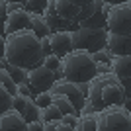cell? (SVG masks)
<instances>
[{"label":"cell","mask_w":131,"mask_h":131,"mask_svg":"<svg viewBox=\"0 0 131 131\" xmlns=\"http://www.w3.org/2000/svg\"><path fill=\"white\" fill-rule=\"evenodd\" d=\"M4 59L8 65L29 71L33 67L41 65L43 51L39 45V39L31 29H22L18 33L4 37Z\"/></svg>","instance_id":"1"},{"label":"cell","mask_w":131,"mask_h":131,"mask_svg":"<svg viewBox=\"0 0 131 131\" xmlns=\"http://www.w3.org/2000/svg\"><path fill=\"white\" fill-rule=\"evenodd\" d=\"M61 74L69 82H90L96 77V65H94L90 53L80 49H72L65 57H61Z\"/></svg>","instance_id":"2"},{"label":"cell","mask_w":131,"mask_h":131,"mask_svg":"<svg viewBox=\"0 0 131 131\" xmlns=\"http://www.w3.org/2000/svg\"><path fill=\"white\" fill-rule=\"evenodd\" d=\"M94 115L96 131H131V114L123 106H106Z\"/></svg>","instance_id":"3"},{"label":"cell","mask_w":131,"mask_h":131,"mask_svg":"<svg viewBox=\"0 0 131 131\" xmlns=\"http://www.w3.org/2000/svg\"><path fill=\"white\" fill-rule=\"evenodd\" d=\"M72 33V47L86 53H96V51L106 47V27H78Z\"/></svg>","instance_id":"4"},{"label":"cell","mask_w":131,"mask_h":131,"mask_svg":"<svg viewBox=\"0 0 131 131\" xmlns=\"http://www.w3.org/2000/svg\"><path fill=\"white\" fill-rule=\"evenodd\" d=\"M106 26L108 33L115 35H131V2H121V4H112L106 12Z\"/></svg>","instance_id":"5"},{"label":"cell","mask_w":131,"mask_h":131,"mask_svg":"<svg viewBox=\"0 0 131 131\" xmlns=\"http://www.w3.org/2000/svg\"><path fill=\"white\" fill-rule=\"evenodd\" d=\"M57 80L55 78V72H51L49 69H45L43 65H37L27 71L26 82L29 84V88L37 90V92H49L51 84Z\"/></svg>","instance_id":"6"},{"label":"cell","mask_w":131,"mask_h":131,"mask_svg":"<svg viewBox=\"0 0 131 131\" xmlns=\"http://www.w3.org/2000/svg\"><path fill=\"white\" fill-rule=\"evenodd\" d=\"M49 94H51V96H53V94H63V96H67V98L71 100V104L74 106L77 114H78V110L84 106V102H86V98H84V96L78 92L77 84H74V82L65 80V78L55 80L53 84H51V88H49Z\"/></svg>","instance_id":"7"},{"label":"cell","mask_w":131,"mask_h":131,"mask_svg":"<svg viewBox=\"0 0 131 131\" xmlns=\"http://www.w3.org/2000/svg\"><path fill=\"white\" fill-rule=\"evenodd\" d=\"M49 49L53 55L57 57H65L67 53H71L74 47H72V33L63 29V31H57V33H51L49 35Z\"/></svg>","instance_id":"8"},{"label":"cell","mask_w":131,"mask_h":131,"mask_svg":"<svg viewBox=\"0 0 131 131\" xmlns=\"http://www.w3.org/2000/svg\"><path fill=\"white\" fill-rule=\"evenodd\" d=\"M53 10L63 22L72 24L77 22L78 14H80V2H77V0H53Z\"/></svg>","instance_id":"9"},{"label":"cell","mask_w":131,"mask_h":131,"mask_svg":"<svg viewBox=\"0 0 131 131\" xmlns=\"http://www.w3.org/2000/svg\"><path fill=\"white\" fill-rule=\"evenodd\" d=\"M22 29H29V14L26 10H18L14 14H8L4 20V37L18 33Z\"/></svg>","instance_id":"10"},{"label":"cell","mask_w":131,"mask_h":131,"mask_svg":"<svg viewBox=\"0 0 131 131\" xmlns=\"http://www.w3.org/2000/svg\"><path fill=\"white\" fill-rule=\"evenodd\" d=\"M106 49L110 53L117 57V55H129L131 53V35H115V33H108L106 35Z\"/></svg>","instance_id":"11"},{"label":"cell","mask_w":131,"mask_h":131,"mask_svg":"<svg viewBox=\"0 0 131 131\" xmlns=\"http://www.w3.org/2000/svg\"><path fill=\"white\" fill-rule=\"evenodd\" d=\"M123 100H125V92L121 84H104L102 86V104L106 106H123Z\"/></svg>","instance_id":"12"},{"label":"cell","mask_w":131,"mask_h":131,"mask_svg":"<svg viewBox=\"0 0 131 131\" xmlns=\"http://www.w3.org/2000/svg\"><path fill=\"white\" fill-rule=\"evenodd\" d=\"M0 131H26V119L16 110H8L0 114Z\"/></svg>","instance_id":"13"},{"label":"cell","mask_w":131,"mask_h":131,"mask_svg":"<svg viewBox=\"0 0 131 131\" xmlns=\"http://www.w3.org/2000/svg\"><path fill=\"white\" fill-rule=\"evenodd\" d=\"M129 67H131V57L129 55H117V57H112V61H110V71H112V74L117 77L119 82L127 80V78L131 77Z\"/></svg>","instance_id":"14"},{"label":"cell","mask_w":131,"mask_h":131,"mask_svg":"<svg viewBox=\"0 0 131 131\" xmlns=\"http://www.w3.org/2000/svg\"><path fill=\"white\" fill-rule=\"evenodd\" d=\"M43 20H45V24H47V27L51 29V33H57V31H63V27H67L69 24L67 22H63L57 14H55V10H53V0H47V6L43 8Z\"/></svg>","instance_id":"15"},{"label":"cell","mask_w":131,"mask_h":131,"mask_svg":"<svg viewBox=\"0 0 131 131\" xmlns=\"http://www.w3.org/2000/svg\"><path fill=\"white\" fill-rule=\"evenodd\" d=\"M29 29L35 33V37L41 39V37H49L51 35V29L47 27L43 16L41 14H29Z\"/></svg>","instance_id":"16"},{"label":"cell","mask_w":131,"mask_h":131,"mask_svg":"<svg viewBox=\"0 0 131 131\" xmlns=\"http://www.w3.org/2000/svg\"><path fill=\"white\" fill-rule=\"evenodd\" d=\"M102 8V0H88V2H80V14H78L77 22L82 24L86 22V20H90V18L96 14V10H100Z\"/></svg>","instance_id":"17"},{"label":"cell","mask_w":131,"mask_h":131,"mask_svg":"<svg viewBox=\"0 0 131 131\" xmlns=\"http://www.w3.org/2000/svg\"><path fill=\"white\" fill-rule=\"evenodd\" d=\"M51 104L59 110L61 114H77V110L71 104V100L67 98V96H63V94H53V96H51Z\"/></svg>","instance_id":"18"},{"label":"cell","mask_w":131,"mask_h":131,"mask_svg":"<svg viewBox=\"0 0 131 131\" xmlns=\"http://www.w3.org/2000/svg\"><path fill=\"white\" fill-rule=\"evenodd\" d=\"M72 129H74V131H96V115H94V114L78 115L77 123H74Z\"/></svg>","instance_id":"19"},{"label":"cell","mask_w":131,"mask_h":131,"mask_svg":"<svg viewBox=\"0 0 131 131\" xmlns=\"http://www.w3.org/2000/svg\"><path fill=\"white\" fill-rule=\"evenodd\" d=\"M61 115L63 114H61L53 104L45 106V108H39V121H41V123H45V121H59Z\"/></svg>","instance_id":"20"},{"label":"cell","mask_w":131,"mask_h":131,"mask_svg":"<svg viewBox=\"0 0 131 131\" xmlns=\"http://www.w3.org/2000/svg\"><path fill=\"white\" fill-rule=\"evenodd\" d=\"M78 27H106V18H104V14H102V8L96 10V14H94L90 20L82 22Z\"/></svg>","instance_id":"21"},{"label":"cell","mask_w":131,"mask_h":131,"mask_svg":"<svg viewBox=\"0 0 131 131\" xmlns=\"http://www.w3.org/2000/svg\"><path fill=\"white\" fill-rule=\"evenodd\" d=\"M31 98H27V96H20V94H14L12 96V110H16L18 114L24 117V114H26V108H27V102H29Z\"/></svg>","instance_id":"22"},{"label":"cell","mask_w":131,"mask_h":131,"mask_svg":"<svg viewBox=\"0 0 131 131\" xmlns=\"http://www.w3.org/2000/svg\"><path fill=\"white\" fill-rule=\"evenodd\" d=\"M41 65H43L45 69H49L51 72H59L61 71V59L57 55H53V53L45 55L43 59H41Z\"/></svg>","instance_id":"23"},{"label":"cell","mask_w":131,"mask_h":131,"mask_svg":"<svg viewBox=\"0 0 131 131\" xmlns=\"http://www.w3.org/2000/svg\"><path fill=\"white\" fill-rule=\"evenodd\" d=\"M24 119H26V123H29V121H39V108L35 106L33 98L27 102V108H26V114H24Z\"/></svg>","instance_id":"24"},{"label":"cell","mask_w":131,"mask_h":131,"mask_svg":"<svg viewBox=\"0 0 131 131\" xmlns=\"http://www.w3.org/2000/svg\"><path fill=\"white\" fill-rule=\"evenodd\" d=\"M12 108V94L0 84V114H4Z\"/></svg>","instance_id":"25"},{"label":"cell","mask_w":131,"mask_h":131,"mask_svg":"<svg viewBox=\"0 0 131 131\" xmlns=\"http://www.w3.org/2000/svg\"><path fill=\"white\" fill-rule=\"evenodd\" d=\"M6 72L10 74V78L14 80V84H20V82H26V77H27V71H24V69H18V67H8L6 69Z\"/></svg>","instance_id":"26"},{"label":"cell","mask_w":131,"mask_h":131,"mask_svg":"<svg viewBox=\"0 0 131 131\" xmlns=\"http://www.w3.org/2000/svg\"><path fill=\"white\" fill-rule=\"evenodd\" d=\"M90 57H92L94 65H96V63H108V65H110V61H112V57H114V55H112V53L104 47V49L96 51V53H90Z\"/></svg>","instance_id":"27"},{"label":"cell","mask_w":131,"mask_h":131,"mask_svg":"<svg viewBox=\"0 0 131 131\" xmlns=\"http://www.w3.org/2000/svg\"><path fill=\"white\" fill-rule=\"evenodd\" d=\"M33 102H35V106H37V108H45V106L51 104V94H49V92H39L37 96H35V100H33Z\"/></svg>","instance_id":"28"},{"label":"cell","mask_w":131,"mask_h":131,"mask_svg":"<svg viewBox=\"0 0 131 131\" xmlns=\"http://www.w3.org/2000/svg\"><path fill=\"white\" fill-rule=\"evenodd\" d=\"M16 94L31 98V88H29V84H27V82H20V84H16Z\"/></svg>","instance_id":"29"},{"label":"cell","mask_w":131,"mask_h":131,"mask_svg":"<svg viewBox=\"0 0 131 131\" xmlns=\"http://www.w3.org/2000/svg\"><path fill=\"white\" fill-rule=\"evenodd\" d=\"M77 117H78L77 114H63L59 121H61V123H65V125H71V127H74V123H77Z\"/></svg>","instance_id":"30"},{"label":"cell","mask_w":131,"mask_h":131,"mask_svg":"<svg viewBox=\"0 0 131 131\" xmlns=\"http://www.w3.org/2000/svg\"><path fill=\"white\" fill-rule=\"evenodd\" d=\"M18 10H26L24 2H6V14H14Z\"/></svg>","instance_id":"31"},{"label":"cell","mask_w":131,"mask_h":131,"mask_svg":"<svg viewBox=\"0 0 131 131\" xmlns=\"http://www.w3.org/2000/svg\"><path fill=\"white\" fill-rule=\"evenodd\" d=\"M96 112H98V110H96V108H94V106L86 100V102H84V106L78 110V115H90V114H96Z\"/></svg>","instance_id":"32"},{"label":"cell","mask_w":131,"mask_h":131,"mask_svg":"<svg viewBox=\"0 0 131 131\" xmlns=\"http://www.w3.org/2000/svg\"><path fill=\"white\" fill-rule=\"evenodd\" d=\"M26 131H43V123L41 121H29V123H26Z\"/></svg>","instance_id":"33"},{"label":"cell","mask_w":131,"mask_h":131,"mask_svg":"<svg viewBox=\"0 0 131 131\" xmlns=\"http://www.w3.org/2000/svg\"><path fill=\"white\" fill-rule=\"evenodd\" d=\"M106 72H112L108 63H96V74H106Z\"/></svg>","instance_id":"34"},{"label":"cell","mask_w":131,"mask_h":131,"mask_svg":"<svg viewBox=\"0 0 131 131\" xmlns=\"http://www.w3.org/2000/svg\"><path fill=\"white\" fill-rule=\"evenodd\" d=\"M77 88H78V92L86 98V92H88V82H77Z\"/></svg>","instance_id":"35"},{"label":"cell","mask_w":131,"mask_h":131,"mask_svg":"<svg viewBox=\"0 0 131 131\" xmlns=\"http://www.w3.org/2000/svg\"><path fill=\"white\" fill-rule=\"evenodd\" d=\"M55 131H74L71 125H65V123H61V121H57V125H55Z\"/></svg>","instance_id":"36"},{"label":"cell","mask_w":131,"mask_h":131,"mask_svg":"<svg viewBox=\"0 0 131 131\" xmlns=\"http://www.w3.org/2000/svg\"><path fill=\"white\" fill-rule=\"evenodd\" d=\"M55 125H57V121H45L43 131H55Z\"/></svg>","instance_id":"37"},{"label":"cell","mask_w":131,"mask_h":131,"mask_svg":"<svg viewBox=\"0 0 131 131\" xmlns=\"http://www.w3.org/2000/svg\"><path fill=\"white\" fill-rule=\"evenodd\" d=\"M0 16L4 18V20H6V16H8V14H6V2H2V0H0Z\"/></svg>","instance_id":"38"},{"label":"cell","mask_w":131,"mask_h":131,"mask_svg":"<svg viewBox=\"0 0 131 131\" xmlns=\"http://www.w3.org/2000/svg\"><path fill=\"white\" fill-rule=\"evenodd\" d=\"M4 57V35H0V59Z\"/></svg>","instance_id":"39"}]
</instances>
